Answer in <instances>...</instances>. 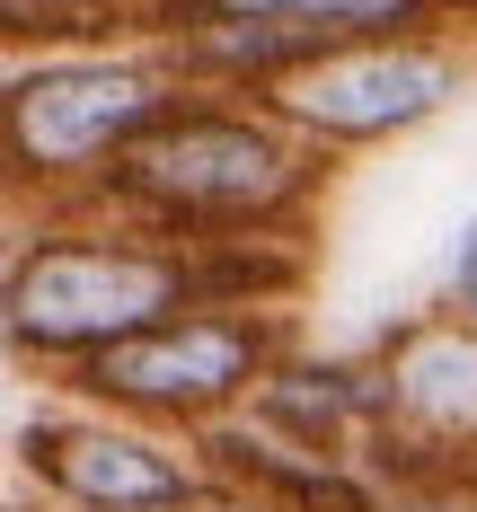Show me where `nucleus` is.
I'll return each mask as SVG.
<instances>
[{"label": "nucleus", "instance_id": "obj_1", "mask_svg": "<svg viewBox=\"0 0 477 512\" xmlns=\"http://www.w3.org/2000/svg\"><path fill=\"white\" fill-rule=\"evenodd\" d=\"M336 186V159H318L265 98L239 89H186L142 142L98 177L89 212L133 221L151 239H310L318 204Z\"/></svg>", "mask_w": 477, "mask_h": 512}, {"label": "nucleus", "instance_id": "obj_2", "mask_svg": "<svg viewBox=\"0 0 477 512\" xmlns=\"http://www.w3.org/2000/svg\"><path fill=\"white\" fill-rule=\"evenodd\" d=\"M186 98V71L159 36L0 53V212H89L98 177Z\"/></svg>", "mask_w": 477, "mask_h": 512}, {"label": "nucleus", "instance_id": "obj_3", "mask_svg": "<svg viewBox=\"0 0 477 512\" xmlns=\"http://www.w3.org/2000/svg\"><path fill=\"white\" fill-rule=\"evenodd\" d=\"M195 301L186 239H151L106 212H36L9 221L0 248V354L36 380H62L71 362L124 345L168 309Z\"/></svg>", "mask_w": 477, "mask_h": 512}, {"label": "nucleus", "instance_id": "obj_4", "mask_svg": "<svg viewBox=\"0 0 477 512\" xmlns=\"http://www.w3.org/2000/svg\"><path fill=\"white\" fill-rule=\"evenodd\" d=\"M292 336H301L292 309L186 301V309H168V318H151V327H133L124 345L71 362L45 389L71 398V407H98V415H124V424H151V433H177V442H186L195 424L248 407L257 371L283 354Z\"/></svg>", "mask_w": 477, "mask_h": 512}, {"label": "nucleus", "instance_id": "obj_5", "mask_svg": "<svg viewBox=\"0 0 477 512\" xmlns=\"http://www.w3.org/2000/svg\"><path fill=\"white\" fill-rule=\"evenodd\" d=\"M460 98H477V36H460V27L354 36V45L310 53L292 80L265 89V106L318 159H363V151H389V142H416Z\"/></svg>", "mask_w": 477, "mask_h": 512}, {"label": "nucleus", "instance_id": "obj_6", "mask_svg": "<svg viewBox=\"0 0 477 512\" xmlns=\"http://www.w3.org/2000/svg\"><path fill=\"white\" fill-rule=\"evenodd\" d=\"M9 451H18V477L53 512H186L204 495V468L177 433L71 407V398L36 407L9 433Z\"/></svg>", "mask_w": 477, "mask_h": 512}, {"label": "nucleus", "instance_id": "obj_7", "mask_svg": "<svg viewBox=\"0 0 477 512\" xmlns=\"http://www.w3.org/2000/svg\"><path fill=\"white\" fill-rule=\"evenodd\" d=\"M371 371H380V424L424 451L477 460V327L451 309H398L371 327Z\"/></svg>", "mask_w": 477, "mask_h": 512}, {"label": "nucleus", "instance_id": "obj_8", "mask_svg": "<svg viewBox=\"0 0 477 512\" xmlns=\"http://www.w3.org/2000/svg\"><path fill=\"white\" fill-rule=\"evenodd\" d=\"M248 415L274 442L310 451V460H354V442L380 424V371H371L363 345H310V336H292L257 371Z\"/></svg>", "mask_w": 477, "mask_h": 512}, {"label": "nucleus", "instance_id": "obj_9", "mask_svg": "<svg viewBox=\"0 0 477 512\" xmlns=\"http://www.w3.org/2000/svg\"><path fill=\"white\" fill-rule=\"evenodd\" d=\"M186 451L204 468V486H239V495H265V504H292V512H363L371 504V486H363L354 460H310V451L274 442L248 407L195 424Z\"/></svg>", "mask_w": 477, "mask_h": 512}, {"label": "nucleus", "instance_id": "obj_10", "mask_svg": "<svg viewBox=\"0 0 477 512\" xmlns=\"http://www.w3.org/2000/svg\"><path fill=\"white\" fill-rule=\"evenodd\" d=\"M159 18H265V27H292V36H310V45L442 27L433 0H159Z\"/></svg>", "mask_w": 477, "mask_h": 512}, {"label": "nucleus", "instance_id": "obj_11", "mask_svg": "<svg viewBox=\"0 0 477 512\" xmlns=\"http://www.w3.org/2000/svg\"><path fill=\"white\" fill-rule=\"evenodd\" d=\"M106 36H159V0H0V53L106 45Z\"/></svg>", "mask_w": 477, "mask_h": 512}, {"label": "nucleus", "instance_id": "obj_12", "mask_svg": "<svg viewBox=\"0 0 477 512\" xmlns=\"http://www.w3.org/2000/svg\"><path fill=\"white\" fill-rule=\"evenodd\" d=\"M433 309H451V318H469V327H477V212L442 239V265H433Z\"/></svg>", "mask_w": 477, "mask_h": 512}, {"label": "nucleus", "instance_id": "obj_13", "mask_svg": "<svg viewBox=\"0 0 477 512\" xmlns=\"http://www.w3.org/2000/svg\"><path fill=\"white\" fill-rule=\"evenodd\" d=\"M363 512H477V486H424V495H371Z\"/></svg>", "mask_w": 477, "mask_h": 512}, {"label": "nucleus", "instance_id": "obj_14", "mask_svg": "<svg viewBox=\"0 0 477 512\" xmlns=\"http://www.w3.org/2000/svg\"><path fill=\"white\" fill-rule=\"evenodd\" d=\"M186 512H292V504H265V495H239V486H204Z\"/></svg>", "mask_w": 477, "mask_h": 512}]
</instances>
